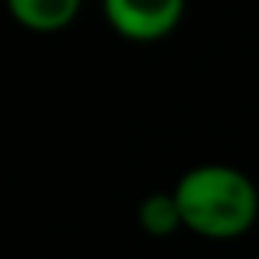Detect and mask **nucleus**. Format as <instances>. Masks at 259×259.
Returning a JSON list of instances; mask_svg holds the SVG:
<instances>
[{"mask_svg":"<svg viewBox=\"0 0 259 259\" xmlns=\"http://www.w3.org/2000/svg\"><path fill=\"white\" fill-rule=\"evenodd\" d=\"M184 227L207 240H236L259 217V190L230 164H197L174 187Z\"/></svg>","mask_w":259,"mask_h":259,"instance_id":"nucleus-1","label":"nucleus"},{"mask_svg":"<svg viewBox=\"0 0 259 259\" xmlns=\"http://www.w3.org/2000/svg\"><path fill=\"white\" fill-rule=\"evenodd\" d=\"M102 13L118 36L132 43H151L177 30L184 4L181 0H105Z\"/></svg>","mask_w":259,"mask_h":259,"instance_id":"nucleus-2","label":"nucleus"},{"mask_svg":"<svg viewBox=\"0 0 259 259\" xmlns=\"http://www.w3.org/2000/svg\"><path fill=\"white\" fill-rule=\"evenodd\" d=\"M10 13L33 33H59L76 20L79 0H10Z\"/></svg>","mask_w":259,"mask_h":259,"instance_id":"nucleus-3","label":"nucleus"},{"mask_svg":"<svg viewBox=\"0 0 259 259\" xmlns=\"http://www.w3.org/2000/svg\"><path fill=\"white\" fill-rule=\"evenodd\" d=\"M138 223L145 233L151 236H171L177 227H184L181 207H177L174 194H151L141 200L138 207Z\"/></svg>","mask_w":259,"mask_h":259,"instance_id":"nucleus-4","label":"nucleus"}]
</instances>
